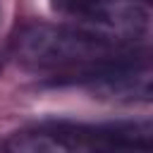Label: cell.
Wrapping results in <instances>:
<instances>
[{"instance_id":"obj_1","label":"cell","mask_w":153,"mask_h":153,"mask_svg":"<svg viewBox=\"0 0 153 153\" xmlns=\"http://www.w3.org/2000/svg\"><path fill=\"white\" fill-rule=\"evenodd\" d=\"M115 45L76 26H31L19 41V60L31 69L105 67L112 62Z\"/></svg>"},{"instance_id":"obj_2","label":"cell","mask_w":153,"mask_h":153,"mask_svg":"<svg viewBox=\"0 0 153 153\" xmlns=\"http://www.w3.org/2000/svg\"><path fill=\"white\" fill-rule=\"evenodd\" d=\"M74 17L76 29L115 48L122 43H134L148 31V12L136 0H98Z\"/></svg>"},{"instance_id":"obj_3","label":"cell","mask_w":153,"mask_h":153,"mask_svg":"<svg viewBox=\"0 0 153 153\" xmlns=\"http://www.w3.org/2000/svg\"><path fill=\"white\" fill-rule=\"evenodd\" d=\"M105 148L100 127H69V124H45L36 129H24L5 141L10 153H67V151H91Z\"/></svg>"},{"instance_id":"obj_4","label":"cell","mask_w":153,"mask_h":153,"mask_svg":"<svg viewBox=\"0 0 153 153\" xmlns=\"http://www.w3.org/2000/svg\"><path fill=\"white\" fill-rule=\"evenodd\" d=\"M98 0H53V5L57 7V10H62V12H67V14H79V12H84V10H88L91 5H96Z\"/></svg>"},{"instance_id":"obj_5","label":"cell","mask_w":153,"mask_h":153,"mask_svg":"<svg viewBox=\"0 0 153 153\" xmlns=\"http://www.w3.org/2000/svg\"><path fill=\"white\" fill-rule=\"evenodd\" d=\"M143 2H148V0H143Z\"/></svg>"}]
</instances>
